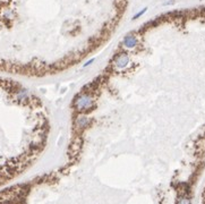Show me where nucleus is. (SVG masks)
<instances>
[{
	"label": "nucleus",
	"instance_id": "obj_1",
	"mask_svg": "<svg viewBox=\"0 0 205 204\" xmlns=\"http://www.w3.org/2000/svg\"><path fill=\"white\" fill-rule=\"evenodd\" d=\"M127 0H0V71L44 73L52 42H74L82 55L119 25Z\"/></svg>",
	"mask_w": 205,
	"mask_h": 204
},
{
	"label": "nucleus",
	"instance_id": "obj_2",
	"mask_svg": "<svg viewBox=\"0 0 205 204\" xmlns=\"http://www.w3.org/2000/svg\"><path fill=\"white\" fill-rule=\"evenodd\" d=\"M49 119L36 95L0 77V186L28 169L48 141Z\"/></svg>",
	"mask_w": 205,
	"mask_h": 204
}]
</instances>
